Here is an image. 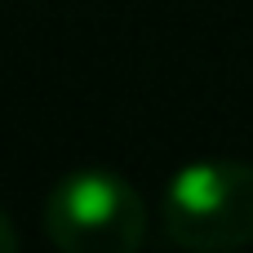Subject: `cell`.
<instances>
[{
  "label": "cell",
  "instance_id": "cell-2",
  "mask_svg": "<svg viewBox=\"0 0 253 253\" xmlns=\"http://www.w3.org/2000/svg\"><path fill=\"white\" fill-rule=\"evenodd\" d=\"M44 236L67 253H133L147 240V205L120 173L80 169L49 191Z\"/></svg>",
  "mask_w": 253,
  "mask_h": 253
},
{
  "label": "cell",
  "instance_id": "cell-1",
  "mask_svg": "<svg viewBox=\"0 0 253 253\" xmlns=\"http://www.w3.org/2000/svg\"><path fill=\"white\" fill-rule=\"evenodd\" d=\"M160 218L165 236L191 253H227L253 245V165H187L165 187Z\"/></svg>",
  "mask_w": 253,
  "mask_h": 253
},
{
  "label": "cell",
  "instance_id": "cell-3",
  "mask_svg": "<svg viewBox=\"0 0 253 253\" xmlns=\"http://www.w3.org/2000/svg\"><path fill=\"white\" fill-rule=\"evenodd\" d=\"M9 249H18V231H13L9 218L0 213V253H9Z\"/></svg>",
  "mask_w": 253,
  "mask_h": 253
}]
</instances>
